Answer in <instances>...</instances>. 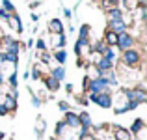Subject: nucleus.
Instances as JSON below:
<instances>
[{
    "instance_id": "f257e3e1",
    "label": "nucleus",
    "mask_w": 147,
    "mask_h": 140,
    "mask_svg": "<svg viewBox=\"0 0 147 140\" xmlns=\"http://www.w3.org/2000/svg\"><path fill=\"white\" fill-rule=\"evenodd\" d=\"M119 64L125 65V67H130V69H142V64H144V45H136L134 49L121 52Z\"/></svg>"
},
{
    "instance_id": "f03ea898",
    "label": "nucleus",
    "mask_w": 147,
    "mask_h": 140,
    "mask_svg": "<svg viewBox=\"0 0 147 140\" xmlns=\"http://www.w3.org/2000/svg\"><path fill=\"white\" fill-rule=\"evenodd\" d=\"M112 110H114L115 116H121V114L130 112L129 99H127L125 90H123V88H117V92H112Z\"/></svg>"
},
{
    "instance_id": "7ed1b4c3",
    "label": "nucleus",
    "mask_w": 147,
    "mask_h": 140,
    "mask_svg": "<svg viewBox=\"0 0 147 140\" xmlns=\"http://www.w3.org/2000/svg\"><path fill=\"white\" fill-rule=\"evenodd\" d=\"M136 45H138V41H136V37L132 36L130 30L117 34V43H115V49H117L119 52H125V50H129V49H134Z\"/></svg>"
},
{
    "instance_id": "20e7f679",
    "label": "nucleus",
    "mask_w": 147,
    "mask_h": 140,
    "mask_svg": "<svg viewBox=\"0 0 147 140\" xmlns=\"http://www.w3.org/2000/svg\"><path fill=\"white\" fill-rule=\"evenodd\" d=\"M88 101H91V103H95L99 108H102V110H106V108H112V92H102V93H86Z\"/></svg>"
},
{
    "instance_id": "39448f33",
    "label": "nucleus",
    "mask_w": 147,
    "mask_h": 140,
    "mask_svg": "<svg viewBox=\"0 0 147 140\" xmlns=\"http://www.w3.org/2000/svg\"><path fill=\"white\" fill-rule=\"evenodd\" d=\"M75 54H76V58H80V60H88V56L91 54V41L90 39H76Z\"/></svg>"
},
{
    "instance_id": "423d86ee",
    "label": "nucleus",
    "mask_w": 147,
    "mask_h": 140,
    "mask_svg": "<svg viewBox=\"0 0 147 140\" xmlns=\"http://www.w3.org/2000/svg\"><path fill=\"white\" fill-rule=\"evenodd\" d=\"M102 92H112L110 86H108V82L102 77H99V79H95V80H90L86 93H95V95H97V93H102Z\"/></svg>"
},
{
    "instance_id": "0eeeda50",
    "label": "nucleus",
    "mask_w": 147,
    "mask_h": 140,
    "mask_svg": "<svg viewBox=\"0 0 147 140\" xmlns=\"http://www.w3.org/2000/svg\"><path fill=\"white\" fill-rule=\"evenodd\" d=\"M112 137H114V140H132L130 131L121 125H112Z\"/></svg>"
},
{
    "instance_id": "6e6552de",
    "label": "nucleus",
    "mask_w": 147,
    "mask_h": 140,
    "mask_svg": "<svg viewBox=\"0 0 147 140\" xmlns=\"http://www.w3.org/2000/svg\"><path fill=\"white\" fill-rule=\"evenodd\" d=\"M39 82H43V88H45V90H47L49 93H54V92H58V90H60V82H58L56 79H52V77H50L49 73L41 77V80H39Z\"/></svg>"
},
{
    "instance_id": "1a4fd4ad",
    "label": "nucleus",
    "mask_w": 147,
    "mask_h": 140,
    "mask_svg": "<svg viewBox=\"0 0 147 140\" xmlns=\"http://www.w3.org/2000/svg\"><path fill=\"white\" fill-rule=\"evenodd\" d=\"M63 122L69 129H80V122H78V112L75 110H69L63 114Z\"/></svg>"
},
{
    "instance_id": "9d476101",
    "label": "nucleus",
    "mask_w": 147,
    "mask_h": 140,
    "mask_svg": "<svg viewBox=\"0 0 147 140\" xmlns=\"http://www.w3.org/2000/svg\"><path fill=\"white\" fill-rule=\"evenodd\" d=\"M6 22H7V26H9L15 34H22V30H24L22 28V21H21V17H19L17 13H11Z\"/></svg>"
},
{
    "instance_id": "9b49d317",
    "label": "nucleus",
    "mask_w": 147,
    "mask_h": 140,
    "mask_svg": "<svg viewBox=\"0 0 147 140\" xmlns=\"http://www.w3.org/2000/svg\"><path fill=\"white\" fill-rule=\"evenodd\" d=\"M47 30L49 34H65V28H63V22H61V19H50L49 24H47Z\"/></svg>"
},
{
    "instance_id": "f8f14e48",
    "label": "nucleus",
    "mask_w": 147,
    "mask_h": 140,
    "mask_svg": "<svg viewBox=\"0 0 147 140\" xmlns=\"http://www.w3.org/2000/svg\"><path fill=\"white\" fill-rule=\"evenodd\" d=\"M65 43H67L65 34H50V47H52L54 50L56 49H63Z\"/></svg>"
},
{
    "instance_id": "ddd939ff",
    "label": "nucleus",
    "mask_w": 147,
    "mask_h": 140,
    "mask_svg": "<svg viewBox=\"0 0 147 140\" xmlns=\"http://www.w3.org/2000/svg\"><path fill=\"white\" fill-rule=\"evenodd\" d=\"M49 75L52 77V79H56L58 82H61V80H65V77H67V71H65L63 65H54L52 69H49Z\"/></svg>"
},
{
    "instance_id": "4468645a",
    "label": "nucleus",
    "mask_w": 147,
    "mask_h": 140,
    "mask_svg": "<svg viewBox=\"0 0 147 140\" xmlns=\"http://www.w3.org/2000/svg\"><path fill=\"white\" fill-rule=\"evenodd\" d=\"M129 131H130V135H132V137H138V135H142V133L145 131V122H144L142 118H136V120L132 122V125H130Z\"/></svg>"
},
{
    "instance_id": "2eb2a0df",
    "label": "nucleus",
    "mask_w": 147,
    "mask_h": 140,
    "mask_svg": "<svg viewBox=\"0 0 147 140\" xmlns=\"http://www.w3.org/2000/svg\"><path fill=\"white\" fill-rule=\"evenodd\" d=\"M34 129H36V135H37V138H43V135H45V129H47V122H45V118L43 116H37L36 118V125H34Z\"/></svg>"
},
{
    "instance_id": "dca6fc26",
    "label": "nucleus",
    "mask_w": 147,
    "mask_h": 140,
    "mask_svg": "<svg viewBox=\"0 0 147 140\" xmlns=\"http://www.w3.org/2000/svg\"><path fill=\"white\" fill-rule=\"evenodd\" d=\"M123 19V10L121 7H112V10L106 11V21L114 22V21H121Z\"/></svg>"
},
{
    "instance_id": "f3484780",
    "label": "nucleus",
    "mask_w": 147,
    "mask_h": 140,
    "mask_svg": "<svg viewBox=\"0 0 147 140\" xmlns=\"http://www.w3.org/2000/svg\"><path fill=\"white\" fill-rule=\"evenodd\" d=\"M102 41L106 43V47H115V43H117V34L106 28L102 34Z\"/></svg>"
},
{
    "instance_id": "a211bd4d",
    "label": "nucleus",
    "mask_w": 147,
    "mask_h": 140,
    "mask_svg": "<svg viewBox=\"0 0 147 140\" xmlns=\"http://www.w3.org/2000/svg\"><path fill=\"white\" fill-rule=\"evenodd\" d=\"M52 60L56 62L58 65H63L65 62H67V50L65 49H56L52 52Z\"/></svg>"
},
{
    "instance_id": "6ab92c4d",
    "label": "nucleus",
    "mask_w": 147,
    "mask_h": 140,
    "mask_svg": "<svg viewBox=\"0 0 147 140\" xmlns=\"http://www.w3.org/2000/svg\"><path fill=\"white\" fill-rule=\"evenodd\" d=\"M106 28L108 30H112V32H115V34H121V32H127V24L123 21H114V22H108L106 24Z\"/></svg>"
},
{
    "instance_id": "aec40b11",
    "label": "nucleus",
    "mask_w": 147,
    "mask_h": 140,
    "mask_svg": "<svg viewBox=\"0 0 147 140\" xmlns=\"http://www.w3.org/2000/svg\"><path fill=\"white\" fill-rule=\"evenodd\" d=\"M102 58H106L108 62H114V64H117V62H119L117 49H115V47H108V49L102 52Z\"/></svg>"
},
{
    "instance_id": "412c9836",
    "label": "nucleus",
    "mask_w": 147,
    "mask_h": 140,
    "mask_svg": "<svg viewBox=\"0 0 147 140\" xmlns=\"http://www.w3.org/2000/svg\"><path fill=\"white\" fill-rule=\"evenodd\" d=\"M67 129H69V127L65 125V122H63V120H60V122H56V127H54V135H56V138L60 140V138L63 137L65 133H67Z\"/></svg>"
},
{
    "instance_id": "4be33fe9",
    "label": "nucleus",
    "mask_w": 147,
    "mask_h": 140,
    "mask_svg": "<svg viewBox=\"0 0 147 140\" xmlns=\"http://www.w3.org/2000/svg\"><path fill=\"white\" fill-rule=\"evenodd\" d=\"M90 36H91V26L88 22H84L78 28V39H90Z\"/></svg>"
},
{
    "instance_id": "5701e85b",
    "label": "nucleus",
    "mask_w": 147,
    "mask_h": 140,
    "mask_svg": "<svg viewBox=\"0 0 147 140\" xmlns=\"http://www.w3.org/2000/svg\"><path fill=\"white\" fill-rule=\"evenodd\" d=\"M34 47H36V52H45V50H49V43L45 37H37L36 41H34Z\"/></svg>"
},
{
    "instance_id": "b1692460",
    "label": "nucleus",
    "mask_w": 147,
    "mask_h": 140,
    "mask_svg": "<svg viewBox=\"0 0 147 140\" xmlns=\"http://www.w3.org/2000/svg\"><path fill=\"white\" fill-rule=\"evenodd\" d=\"M119 4H123V11H129V13H132V11L138 7L136 0H119Z\"/></svg>"
},
{
    "instance_id": "393cba45",
    "label": "nucleus",
    "mask_w": 147,
    "mask_h": 140,
    "mask_svg": "<svg viewBox=\"0 0 147 140\" xmlns=\"http://www.w3.org/2000/svg\"><path fill=\"white\" fill-rule=\"evenodd\" d=\"M99 2H100V7L104 11L112 10V7H119V0H99Z\"/></svg>"
},
{
    "instance_id": "a878e982",
    "label": "nucleus",
    "mask_w": 147,
    "mask_h": 140,
    "mask_svg": "<svg viewBox=\"0 0 147 140\" xmlns=\"http://www.w3.org/2000/svg\"><path fill=\"white\" fill-rule=\"evenodd\" d=\"M0 7H2V10H6L7 13H17V11H15V4L11 2V0H0Z\"/></svg>"
},
{
    "instance_id": "bb28decb",
    "label": "nucleus",
    "mask_w": 147,
    "mask_h": 140,
    "mask_svg": "<svg viewBox=\"0 0 147 140\" xmlns=\"http://www.w3.org/2000/svg\"><path fill=\"white\" fill-rule=\"evenodd\" d=\"M30 99H32V105H34V107H36V108H39L41 105H43V101H41L39 97L36 95V92H34L32 88H30Z\"/></svg>"
},
{
    "instance_id": "cd10ccee",
    "label": "nucleus",
    "mask_w": 147,
    "mask_h": 140,
    "mask_svg": "<svg viewBox=\"0 0 147 140\" xmlns=\"http://www.w3.org/2000/svg\"><path fill=\"white\" fill-rule=\"evenodd\" d=\"M58 110H61L65 114V112H69V110H73V107L67 103V101H58Z\"/></svg>"
},
{
    "instance_id": "c85d7f7f",
    "label": "nucleus",
    "mask_w": 147,
    "mask_h": 140,
    "mask_svg": "<svg viewBox=\"0 0 147 140\" xmlns=\"http://www.w3.org/2000/svg\"><path fill=\"white\" fill-rule=\"evenodd\" d=\"M78 140H97L95 138V135H91V133H86V135H80Z\"/></svg>"
},
{
    "instance_id": "c756f323",
    "label": "nucleus",
    "mask_w": 147,
    "mask_h": 140,
    "mask_svg": "<svg viewBox=\"0 0 147 140\" xmlns=\"http://www.w3.org/2000/svg\"><path fill=\"white\" fill-rule=\"evenodd\" d=\"M7 19H9V13H7L6 10H2V7H0V21H4V22H6Z\"/></svg>"
},
{
    "instance_id": "7c9ffc66",
    "label": "nucleus",
    "mask_w": 147,
    "mask_h": 140,
    "mask_svg": "<svg viewBox=\"0 0 147 140\" xmlns=\"http://www.w3.org/2000/svg\"><path fill=\"white\" fill-rule=\"evenodd\" d=\"M65 92H67V93H73V92H75V86H73L71 82H67V84H65Z\"/></svg>"
},
{
    "instance_id": "2f4dec72",
    "label": "nucleus",
    "mask_w": 147,
    "mask_h": 140,
    "mask_svg": "<svg viewBox=\"0 0 147 140\" xmlns=\"http://www.w3.org/2000/svg\"><path fill=\"white\" fill-rule=\"evenodd\" d=\"M63 15H65V19H71L73 17V11L69 10V7H65V10H63Z\"/></svg>"
},
{
    "instance_id": "473e14b6",
    "label": "nucleus",
    "mask_w": 147,
    "mask_h": 140,
    "mask_svg": "<svg viewBox=\"0 0 147 140\" xmlns=\"http://www.w3.org/2000/svg\"><path fill=\"white\" fill-rule=\"evenodd\" d=\"M7 114H9V112H7V110H6V107L0 103V116H7Z\"/></svg>"
},
{
    "instance_id": "72a5a7b5",
    "label": "nucleus",
    "mask_w": 147,
    "mask_h": 140,
    "mask_svg": "<svg viewBox=\"0 0 147 140\" xmlns=\"http://www.w3.org/2000/svg\"><path fill=\"white\" fill-rule=\"evenodd\" d=\"M22 79H24V80H30V69H26V71L22 73Z\"/></svg>"
},
{
    "instance_id": "f704fd0d",
    "label": "nucleus",
    "mask_w": 147,
    "mask_h": 140,
    "mask_svg": "<svg viewBox=\"0 0 147 140\" xmlns=\"http://www.w3.org/2000/svg\"><path fill=\"white\" fill-rule=\"evenodd\" d=\"M32 21H34V22L39 21V13H32Z\"/></svg>"
},
{
    "instance_id": "c9c22d12",
    "label": "nucleus",
    "mask_w": 147,
    "mask_h": 140,
    "mask_svg": "<svg viewBox=\"0 0 147 140\" xmlns=\"http://www.w3.org/2000/svg\"><path fill=\"white\" fill-rule=\"evenodd\" d=\"M39 4H41L39 0H36V2H30V7H37V6H39Z\"/></svg>"
},
{
    "instance_id": "e433bc0d",
    "label": "nucleus",
    "mask_w": 147,
    "mask_h": 140,
    "mask_svg": "<svg viewBox=\"0 0 147 140\" xmlns=\"http://www.w3.org/2000/svg\"><path fill=\"white\" fill-rule=\"evenodd\" d=\"M138 6H147V0H136Z\"/></svg>"
}]
</instances>
